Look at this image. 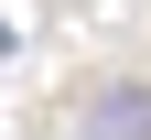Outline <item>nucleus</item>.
I'll list each match as a JSON object with an SVG mask.
<instances>
[{"mask_svg":"<svg viewBox=\"0 0 151 140\" xmlns=\"http://www.w3.org/2000/svg\"><path fill=\"white\" fill-rule=\"evenodd\" d=\"M86 140H151V86H97L86 97Z\"/></svg>","mask_w":151,"mask_h":140,"instance_id":"obj_1","label":"nucleus"},{"mask_svg":"<svg viewBox=\"0 0 151 140\" xmlns=\"http://www.w3.org/2000/svg\"><path fill=\"white\" fill-rule=\"evenodd\" d=\"M0 54H11V22H0Z\"/></svg>","mask_w":151,"mask_h":140,"instance_id":"obj_2","label":"nucleus"}]
</instances>
